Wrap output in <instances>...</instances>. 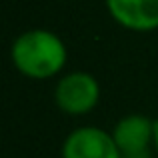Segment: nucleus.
<instances>
[{"label": "nucleus", "instance_id": "f257e3e1", "mask_svg": "<svg viewBox=\"0 0 158 158\" xmlns=\"http://www.w3.org/2000/svg\"><path fill=\"white\" fill-rule=\"evenodd\" d=\"M16 68L30 78H50L66 62L64 42L48 30H30L18 36L12 46Z\"/></svg>", "mask_w": 158, "mask_h": 158}, {"label": "nucleus", "instance_id": "f03ea898", "mask_svg": "<svg viewBox=\"0 0 158 158\" xmlns=\"http://www.w3.org/2000/svg\"><path fill=\"white\" fill-rule=\"evenodd\" d=\"M56 104L66 114H86L98 102L100 88L94 76L86 72H72L64 76L56 86Z\"/></svg>", "mask_w": 158, "mask_h": 158}, {"label": "nucleus", "instance_id": "7ed1b4c3", "mask_svg": "<svg viewBox=\"0 0 158 158\" xmlns=\"http://www.w3.org/2000/svg\"><path fill=\"white\" fill-rule=\"evenodd\" d=\"M120 158H152L150 146L154 144V122L146 116H124L112 130Z\"/></svg>", "mask_w": 158, "mask_h": 158}, {"label": "nucleus", "instance_id": "20e7f679", "mask_svg": "<svg viewBox=\"0 0 158 158\" xmlns=\"http://www.w3.org/2000/svg\"><path fill=\"white\" fill-rule=\"evenodd\" d=\"M62 158H120L114 136L96 126L76 128L62 144Z\"/></svg>", "mask_w": 158, "mask_h": 158}, {"label": "nucleus", "instance_id": "39448f33", "mask_svg": "<svg viewBox=\"0 0 158 158\" xmlns=\"http://www.w3.org/2000/svg\"><path fill=\"white\" fill-rule=\"evenodd\" d=\"M112 18L130 30L158 28V0H106Z\"/></svg>", "mask_w": 158, "mask_h": 158}, {"label": "nucleus", "instance_id": "423d86ee", "mask_svg": "<svg viewBox=\"0 0 158 158\" xmlns=\"http://www.w3.org/2000/svg\"><path fill=\"white\" fill-rule=\"evenodd\" d=\"M154 148L158 152V118L154 120Z\"/></svg>", "mask_w": 158, "mask_h": 158}]
</instances>
